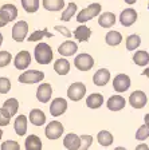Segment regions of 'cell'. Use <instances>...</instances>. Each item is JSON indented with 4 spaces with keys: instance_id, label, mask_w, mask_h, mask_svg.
<instances>
[{
    "instance_id": "30",
    "label": "cell",
    "mask_w": 149,
    "mask_h": 150,
    "mask_svg": "<svg viewBox=\"0 0 149 150\" xmlns=\"http://www.w3.org/2000/svg\"><path fill=\"white\" fill-rule=\"evenodd\" d=\"M141 44V38L138 35H129L126 38V50L133 51Z\"/></svg>"
},
{
    "instance_id": "23",
    "label": "cell",
    "mask_w": 149,
    "mask_h": 150,
    "mask_svg": "<svg viewBox=\"0 0 149 150\" xmlns=\"http://www.w3.org/2000/svg\"><path fill=\"white\" fill-rule=\"evenodd\" d=\"M102 103H103V97L98 93H93L91 95H89L86 98V105L90 109H98V107L102 106Z\"/></svg>"
},
{
    "instance_id": "32",
    "label": "cell",
    "mask_w": 149,
    "mask_h": 150,
    "mask_svg": "<svg viewBox=\"0 0 149 150\" xmlns=\"http://www.w3.org/2000/svg\"><path fill=\"white\" fill-rule=\"evenodd\" d=\"M75 12H77V4L70 3L67 7H66L65 11L62 12V18H61L62 19V22H68V20L75 15Z\"/></svg>"
},
{
    "instance_id": "46",
    "label": "cell",
    "mask_w": 149,
    "mask_h": 150,
    "mask_svg": "<svg viewBox=\"0 0 149 150\" xmlns=\"http://www.w3.org/2000/svg\"><path fill=\"white\" fill-rule=\"evenodd\" d=\"M114 150H126V149H125V147H121V146H118V147H115Z\"/></svg>"
},
{
    "instance_id": "28",
    "label": "cell",
    "mask_w": 149,
    "mask_h": 150,
    "mask_svg": "<svg viewBox=\"0 0 149 150\" xmlns=\"http://www.w3.org/2000/svg\"><path fill=\"white\" fill-rule=\"evenodd\" d=\"M97 139H98L99 145H102V146H110L113 144V135L112 133H109L106 130H102L99 131L98 135H97Z\"/></svg>"
},
{
    "instance_id": "34",
    "label": "cell",
    "mask_w": 149,
    "mask_h": 150,
    "mask_svg": "<svg viewBox=\"0 0 149 150\" xmlns=\"http://www.w3.org/2000/svg\"><path fill=\"white\" fill-rule=\"evenodd\" d=\"M4 107H6L7 110H8L9 112H11V115H15L16 112H18V109H19V102L18 99H15V98H9V99H7L6 102H4L3 105Z\"/></svg>"
},
{
    "instance_id": "43",
    "label": "cell",
    "mask_w": 149,
    "mask_h": 150,
    "mask_svg": "<svg viewBox=\"0 0 149 150\" xmlns=\"http://www.w3.org/2000/svg\"><path fill=\"white\" fill-rule=\"evenodd\" d=\"M144 121H145V125L149 127V114H146V115L144 117Z\"/></svg>"
},
{
    "instance_id": "26",
    "label": "cell",
    "mask_w": 149,
    "mask_h": 150,
    "mask_svg": "<svg viewBox=\"0 0 149 150\" xmlns=\"http://www.w3.org/2000/svg\"><path fill=\"white\" fill-rule=\"evenodd\" d=\"M105 40L109 46H113V47L118 46V44L122 42V35L118 31H109L108 34H106Z\"/></svg>"
},
{
    "instance_id": "45",
    "label": "cell",
    "mask_w": 149,
    "mask_h": 150,
    "mask_svg": "<svg viewBox=\"0 0 149 150\" xmlns=\"http://www.w3.org/2000/svg\"><path fill=\"white\" fill-rule=\"evenodd\" d=\"M137 0H125V3H128V4H134Z\"/></svg>"
},
{
    "instance_id": "35",
    "label": "cell",
    "mask_w": 149,
    "mask_h": 150,
    "mask_svg": "<svg viewBox=\"0 0 149 150\" xmlns=\"http://www.w3.org/2000/svg\"><path fill=\"white\" fill-rule=\"evenodd\" d=\"M11 112L6 109V107H1L0 109V126H8L9 121H11Z\"/></svg>"
},
{
    "instance_id": "2",
    "label": "cell",
    "mask_w": 149,
    "mask_h": 150,
    "mask_svg": "<svg viewBox=\"0 0 149 150\" xmlns=\"http://www.w3.org/2000/svg\"><path fill=\"white\" fill-rule=\"evenodd\" d=\"M18 16V8L14 4H4L0 8V27L7 25L9 22H14Z\"/></svg>"
},
{
    "instance_id": "3",
    "label": "cell",
    "mask_w": 149,
    "mask_h": 150,
    "mask_svg": "<svg viewBox=\"0 0 149 150\" xmlns=\"http://www.w3.org/2000/svg\"><path fill=\"white\" fill-rule=\"evenodd\" d=\"M99 13H101V4L93 3V4H90V6L87 7V8L79 11V13L77 15V22L81 23V24H83V23H86L87 20H90V19L98 16Z\"/></svg>"
},
{
    "instance_id": "7",
    "label": "cell",
    "mask_w": 149,
    "mask_h": 150,
    "mask_svg": "<svg viewBox=\"0 0 149 150\" xmlns=\"http://www.w3.org/2000/svg\"><path fill=\"white\" fill-rule=\"evenodd\" d=\"M63 125L58 121H51L48 125L44 129V133H46V137L48 139H58L61 135L63 134Z\"/></svg>"
},
{
    "instance_id": "21",
    "label": "cell",
    "mask_w": 149,
    "mask_h": 150,
    "mask_svg": "<svg viewBox=\"0 0 149 150\" xmlns=\"http://www.w3.org/2000/svg\"><path fill=\"white\" fill-rule=\"evenodd\" d=\"M15 133L20 137L26 135L27 133V117L26 115H18V118L15 119Z\"/></svg>"
},
{
    "instance_id": "10",
    "label": "cell",
    "mask_w": 149,
    "mask_h": 150,
    "mask_svg": "<svg viewBox=\"0 0 149 150\" xmlns=\"http://www.w3.org/2000/svg\"><path fill=\"white\" fill-rule=\"evenodd\" d=\"M67 110V102L63 98H55L50 105V112L53 117H59Z\"/></svg>"
},
{
    "instance_id": "8",
    "label": "cell",
    "mask_w": 149,
    "mask_h": 150,
    "mask_svg": "<svg viewBox=\"0 0 149 150\" xmlns=\"http://www.w3.org/2000/svg\"><path fill=\"white\" fill-rule=\"evenodd\" d=\"M86 94V86H85L82 82H75L73 83L67 90V97L71 100H81L82 97H85Z\"/></svg>"
},
{
    "instance_id": "12",
    "label": "cell",
    "mask_w": 149,
    "mask_h": 150,
    "mask_svg": "<svg viewBox=\"0 0 149 150\" xmlns=\"http://www.w3.org/2000/svg\"><path fill=\"white\" fill-rule=\"evenodd\" d=\"M14 63H15V67L18 70H26L28 66H30V63H31V55L26 50L20 51V52L15 56Z\"/></svg>"
},
{
    "instance_id": "16",
    "label": "cell",
    "mask_w": 149,
    "mask_h": 150,
    "mask_svg": "<svg viewBox=\"0 0 149 150\" xmlns=\"http://www.w3.org/2000/svg\"><path fill=\"white\" fill-rule=\"evenodd\" d=\"M78 51V44L74 43L73 40L63 42L61 46L58 47V52L63 56H71Z\"/></svg>"
},
{
    "instance_id": "36",
    "label": "cell",
    "mask_w": 149,
    "mask_h": 150,
    "mask_svg": "<svg viewBox=\"0 0 149 150\" xmlns=\"http://www.w3.org/2000/svg\"><path fill=\"white\" fill-rule=\"evenodd\" d=\"M148 137H149V127L146 125L140 126L138 130H137V133H136V139L144 141V139H146Z\"/></svg>"
},
{
    "instance_id": "25",
    "label": "cell",
    "mask_w": 149,
    "mask_h": 150,
    "mask_svg": "<svg viewBox=\"0 0 149 150\" xmlns=\"http://www.w3.org/2000/svg\"><path fill=\"white\" fill-rule=\"evenodd\" d=\"M26 150H42V141L38 135H28L26 139Z\"/></svg>"
},
{
    "instance_id": "33",
    "label": "cell",
    "mask_w": 149,
    "mask_h": 150,
    "mask_svg": "<svg viewBox=\"0 0 149 150\" xmlns=\"http://www.w3.org/2000/svg\"><path fill=\"white\" fill-rule=\"evenodd\" d=\"M44 36L47 38H53L54 35L53 34H50L48 31H47V28H44L43 31H35L32 32L30 36H28V42H39L41 39H43Z\"/></svg>"
},
{
    "instance_id": "22",
    "label": "cell",
    "mask_w": 149,
    "mask_h": 150,
    "mask_svg": "<svg viewBox=\"0 0 149 150\" xmlns=\"http://www.w3.org/2000/svg\"><path fill=\"white\" fill-rule=\"evenodd\" d=\"M114 23H115V15L113 12H103L98 18V24L103 28L112 27Z\"/></svg>"
},
{
    "instance_id": "40",
    "label": "cell",
    "mask_w": 149,
    "mask_h": 150,
    "mask_svg": "<svg viewBox=\"0 0 149 150\" xmlns=\"http://www.w3.org/2000/svg\"><path fill=\"white\" fill-rule=\"evenodd\" d=\"M11 90V82L8 78H0V94H7Z\"/></svg>"
},
{
    "instance_id": "47",
    "label": "cell",
    "mask_w": 149,
    "mask_h": 150,
    "mask_svg": "<svg viewBox=\"0 0 149 150\" xmlns=\"http://www.w3.org/2000/svg\"><path fill=\"white\" fill-rule=\"evenodd\" d=\"M1 43H3V35L0 34V46H1Z\"/></svg>"
},
{
    "instance_id": "44",
    "label": "cell",
    "mask_w": 149,
    "mask_h": 150,
    "mask_svg": "<svg viewBox=\"0 0 149 150\" xmlns=\"http://www.w3.org/2000/svg\"><path fill=\"white\" fill-rule=\"evenodd\" d=\"M143 74L145 75V76H148V78H149V67H146V69H145V71H144Z\"/></svg>"
},
{
    "instance_id": "15",
    "label": "cell",
    "mask_w": 149,
    "mask_h": 150,
    "mask_svg": "<svg viewBox=\"0 0 149 150\" xmlns=\"http://www.w3.org/2000/svg\"><path fill=\"white\" fill-rule=\"evenodd\" d=\"M110 81V72L106 69H101L94 74L93 76V82L96 86H99V87H103L108 84V82Z\"/></svg>"
},
{
    "instance_id": "38",
    "label": "cell",
    "mask_w": 149,
    "mask_h": 150,
    "mask_svg": "<svg viewBox=\"0 0 149 150\" xmlns=\"http://www.w3.org/2000/svg\"><path fill=\"white\" fill-rule=\"evenodd\" d=\"M93 144V137L91 135H82L81 137V146L78 150H87Z\"/></svg>"
},
{
    "instance_id": "11",
    "label": "cell",
    "mask_w": 149,
    "mask_h": 150,
    "mask_svg": "<svg viewBox=\"0 0 149 150\" xmlns=\"http://www.w3.org/2000/svg\"><path fill=\"white\" fill-rule=\"evenodd\" d=\"M113 87L117 93H124L128 88L130 87V78L125 74H120L117 75L113 81Z\"/></svg>"
},
{
    "instance_id": "41",
    "label": "cell",
    "mask_w": 149,
    "mask_h": 150,
    "mask_svg": "<svg viewBox=\"0 0 149 150\" xmlns=\"http://www.w3.org/2000/svg\"><path fill=\"white\" fill-rule=\"evenodd\" d=\"M55 30H56V31H61V32H62V35H65V36L71 38V32L68 31L66 27H62V25H55Z\"/></svg>"
},
{
    "instance_id": "9",
    "label": "cell",
    "mask_w": 149,
    "mask_h": 150,
    "mask_svg": "<svg viewBox=\"0 0 149 150\" xmlns=\"http://www.w3.org/2000/svg\"><path fill=\"white\" fill-rule=\"evenodd\" d=\"M146 102H148L146 94L140 90L133 91V93L130 94V97H129V103H130V106L134 107V109H143L146 105Z\"/></svg>"
},
{
    "instance_id": "5",
    "label": "cell",
    "mask_w": 149,
    "mask_h": 150,
    "mask_svg": "<svg viewBox=\"0 0 149 150\" xmlns=\"http://www.w3.org/2000/svg\"><path fill=\"white\" fill-rule=\"evenodd\" d=\"M28 32V24L27 22L22 20V22H16L12 27V39L18 43H22L26 39Z\"/></svg>"
},
{
    "instance_id": "6",
    "label": "cell",
    "mask_w": 149,
    "mask_h": 150,
    "mask_svg": "<svg viewBox=\"0 0 149 150\" xmlns=\"http://www.w3.org/2000/svg\"><path fill=\"white\" fill-rule=\"evenodd\" d=\"M44 74L42 71H38V70H28V71L23 72L20 76H19V82L20 83H38V82L43 81Z\"/></svg>"
},
{
    "instance_id": "17",
    "label": "cell",
    "mask_w": 149,
    "mask_h": 150,
    "mask_svg": "<svg viewBox=\"0 0 149 150\" xmlns=\"http://www.w3.org/2000/svg\"><path fill=\"white\" fill-rule=\"evenodd\" d=\"M106 105H108L109 110H112V111H120V110H122L125 107L126 100H125L121 95H113V97H110L108 99Z\"/></svg>"
},
{
    "instance_id": "24",
    "label": "cell",
    "mask_w": 149,
    "mask_h": 150,
    "mask_svg": "<svg viewBox=\"0 0 149 150\" xmlns=\"http://www.w3.org/2000/svg\"><path fill=\"white\" fill-rule=\"evenodd\" d=\"M43 7L47 11H62L65 7V0H43Z\"/></svg>"
},
{
    "instance_id": "20",
    "label": "cell",
    "mask_w": 149,
    "mask_h": 150,
    "mask_svg": "<svg viewBox=\"0 0 149 150\" xmlns=\"http://www.w3.org/2000/svg\"><path fill=\"white\" fill-rule=\"evenodd\" d=\"M30 122L35 126L44 125V122H46V115H44V112L39 109L31 110V112H30Z\"/></svg>"
},
{
    "instance_id": "18",
    "label": "cell",
    "mask_w": 149,
    "mask_h": 150,
    "mask_svg": "<svg viewBox=\"0 0 149 150\" xmlns=\"http://www.w3.org/2000/svg\"><path fill=\"white\" fill-rule=\"evenodd\" d=\"M63 145H65V147L68 150H78L79 146H81V137H78L74 133H70V134H67L65 137Z\"/></svg>"
},
{
    "instance_id": "13",
    "label": "cell",
    "mask_w": 149,
    "mask_h": 150,
    "mask_svg": "<svg viewBox=\"0 0 149 150\" xmlns=\"http://www.w3.org/2000/svg\"><path fill=\"white\" fill-rule=\"evenodd\" d=\"M137 20V12L132 8H126L124 9L120 15V22L124 27H130L134 22Z\"/></svg>"
},
{
    "instance_id": "48",
    "label": "cell",
    "mask_w": 149,
    "mask_h": 150,
    "mask_svg": "<svg viewBox=\"0 0 149 150\" xmlns=\"http://www.w3.org/2000/svg\"><path fill=\"white\" fill-rule=\"evenodd\" d=\"M1 137H3V130L0 129V139H1Z\"/></svg>"
},
{
    "instance_id": "29",
    "label": "cell",
    "mask_w": 149,
    "mask_h": 150,
    "mask_svg": "<svg viewBox=\"0 0 149 150\" xmlns=\"http://www.w3.org/2000/svg\"><path fill=\"white\" fill-rule=\"evenodd\" d=\"M133 62L137 66H146L149 63V54L146 51H136L133 55Z\"/></svg>"
},
{
    "instance_id": "27",
    "label": "cell",
    "mask_w": 149,
    "mask_h": 150,
    "mask_svg": "<svg viewBox=\"0 0 149 150\" xmlns=\"http://www.w3.org/2000/svg\"><path fill=\"white\" fill-rule=\"evenodd\" d=\"M54 70L59 75H66L70 71V63L66 59H58L55 62V64H54Z\"/></svg>"
},
{
    "instance_id": "37",
    "label": "cell",
    "mask_w": 149,
    "mask_h": 150,
    "mask_svg": "<svg viewBox=\"0 0 149 150\" xmlns=\"http://www.w3.org/2000/svg\"><path fill=\"white\" fill-rule=\"evenodd\" d=\"M11 59H12V55L8 51H0V67L8 66Z\"/></svg>"
},
{
    "instance_id": "39",
    "label": "cell",
    "mask_w": 149,
    "mask_h": 150,
    "mask_svg": "<svg viewBox=\"0 0 149 150\" xmlns=\"http://www.w3.org/2000/svg\"><path fill=\"white\" fill-rule=\"evenodd\" d=\"M1 150H20V145L16 141H6L1 144Z\"/></svg>"
},
{
    "instance_id": "31",
    "label": "cell",
    "mask_w": 149,
    "mask_h": 150,
    "mask_svg": "<svg viewBox=\"0 0 149 150\" xmlns=\"http://www.w3.org/2000/svg\"><path fill=\"white\" fill-rule=\"evenodd\" d=\"M22 6L26 12H36L39 9V0H22Z\"/></svg>"
},
{
    "instance_id": "14",
    "label": "cell",
    "mask_w": 149,
    "mask_h": 150,
    "mask_svg": "<svg viewBox=\"0 0 149 150\" xmlns=\"http://www.w3.org/2000/svg\"><path fill=\"white\" fill-rule=\"evenodd\" d=\"M51 94H53V87L50 83H43L38 87L36 91V98L39 102L42 103H47L51 98Z\"/></svg>"
},
{
    "instance_id": "4",
    "label": "cell",
    "mask_w": 149,
    "mask_h": 150,
    "mask_svg": "<svg viewBox=\"0 0 149 150\" xmlns=\"http://www.w3.org/2000/svg\"><path fill=\"white\" fill-rule=\"evenodd\" d=\"M74 64L79 71H89L94 66V59L89 54H79V55L75 56Z\"/></svg>"
},
{
    "instance_id": "19",
    "label": "cell",
    "mask_w": 149,
    "mask_h": 150,
    "mask_svg": "<svg viewBox=\"0 0 149 150\" xmlns=\"http://www.w3.org/2000/svg\"><path fill=\"white\" fill-rule=\"evenodd\" d=\"M90 35H91V30L85 24H81L79 27L75 28L74 31V36L78 42H87L90 39Z\"/></svg>"
},
{
    "instance_id": "1",
    "label": "cell",
    "mask_w": 149,
    "mask_h": 150,
    "mask_svg": "<svg viewBox=\"0 0 149 150\" xmlns=\"http://www.w3.org/2000/svg\"><path fill=\"white\" fill-rule=\"evenodd\" d=\"M35 60L39 64H48L53 60V50L47 43H38L35 47Z\"/></svg>"
},
{
    "instance_id": "42",
    "label": "cell",
    "mask_w": 149,
    "mask_h": 150,
    "mask_svg": "<svg viewBox=\"0 0 149 150\" xmlns=\"http://www.w3.org/2000/svg\"><path fill=\"white\" fill-rule=\"evenodd\" d=\"M136 150H149V147H148V145H145V144H140L136 147Z\"/></svg>"
}]
</instances>
